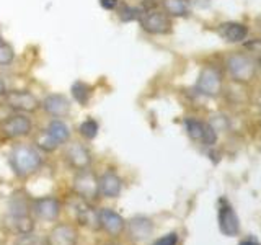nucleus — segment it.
I'll return each instance as SVG.
<instances>
[{"instance_id": "obj_28", "label": "nucleus", "mask_w": 261, "mask_h": 245, "mask_svg": "<svg viewBox=\"0 0 261 245\" xmlns=\"http://www.w3.org/2000/svg\"><path fill=\"white\" fill-rule=\"evenodd\" d=\"M176 243H178V235L175 232H170L153 242V245H176Z\"/></svg>"}, {"instance_id": "obj_30", "label": "nucleus", "mask_w": 261, "mask_h": 245, "mask_svg": "<svg viewBox=\"0 0 261 245\" xmlns=\"http://www.w3.org/2000/svg\"><path fill=\"white\" fill-rule=\"evenodd\" d=\"M190 4H194L196 7L204 8V7H207L211 4V0H190Z\"/></svg>"}, {"instance_id": "obj_33", "label": "nucleus", "mask_w": 261, "mask_h": 245, "mask_svg": "<svg viewBox=\"0 0 261 245\" xmlns=\"http://www.w3.org/2000/svg\"><path fill=\"white\" fill-rule=\"evenodd\" d=\"M259 28H261V23H259Z\"/></svg>"}, {"instance_id": "obj_10", "label": "nucleus", "mask_w": 261, "mask_h": 245, "mask_svg": "<svg viewBox=\"0 0 261 245\" xmlns=\"http://www.w3.org/2000/svg\"><path fill=\"white\" fill-rule=\"evenodd\" d=\"M79 232L70 224H57L46 237V245H77Z\"/></svg>"}, {"instance_id": "obj_5", "label": "nucleus", "mask_w": 261, "mask_h": 245, "mask_svg": "<svg viewBox=\"0 0 261 245\" xmlns=\"http://www.w3.org/2000/svg\"><path fill=\"white\" fill-rule=\"evenodd\" d=\"M5 103L8 108L18 113H33L41 106L38 98L31 92H28V90H12V92H7Z\"/></svg>"}, {"instance_id": "obj_21", "label": "nucleus", "mask_w": 261, "mask_h": 245, "mask_svg": "<svg viewBox=\"0 0 261 245\" xmlns=\"http://www.w3.org/2000/svg\"><path fill=\"white\" fill-rule=\"evenodd\" d=\"M70 92H72L73 100H75L77 103L87 105V102L90 100V96H92V87H90L88 84H85V82L77 80V82H73V84H72Z\"/></svg>"}, {"instance_id": "obj_4", "label": "nucleus", "mask_w": 261, "mask_h": 245, "mask_svg": "<svg viewBox=\"0 0 261 245\" xmlns=\"http://www.w3.org/2000/svg\"><path fill=\"white\" fill-rule=\"evenodd\" d=\"M139 21H141L142 30L149 35H168L173 30V23H171L170 16L165 12L157 10V8L142 10Z\"/></svg>"}, {"instance_id": "obj_26", "label": "nucleus", "mask_w": 261, "mask_h": 245, "mask_svg": "<svg viewBox=\"0 0 261 245\" xmlns=\"http://www.w3.org/2000/svg\"><path fill=\"white\" fill-rule=\"evenodd\" d=\"M36 144H38V147H41L43 151H47V152H51V151H54L56 147H57V144L53 141L51 137H49L46 133L43 134V136H39L38 137V141H36Z\"/></svg>"}, {"instance_id": "obj_31", "label": "nucleus", "mask_w": 261, "mask_h": 245, "mask_svg": "<svg viewBox=\"0 0 261 245\" xmlns=\"http://www.w3.org/2000/svg\"><path fill=\"white\" fill-rule=\"evenodd\" d=\"M7 93V88H5V82L0 79V96H4Z\"/></svg>"}, {"instance_id": "obj_14", "label": "nucleus", "mask_w": 261, "mask_h": 245, "mask_svg": "<svg viewBox=\"0 0 261 245\" xmlns=\"http://www.w3.org/2000/svg\"><path fill=\"white\" fill-rule=\"evenodd\" d=\"M98 223H100V226L113 237L121 235L126 227L124 219H122L118 212H114L113 209H108V208L98 211Z\"/></svg>"}, {"instance_id": "obj_16", "label": "nucleus", "mask_w": 261, "mask_h": 245, "mask_svg": "<svg viewBox=\"0 0 261 245\" xmlns=\"http://www.w3.org/2000/svg\"><path fill=\"white\" fill-rule=\"evenodd\" d=\"M98 188H100V193L106 196V198H118L122 190V182L113 170H108L98 178Z\"/></svg>"}, {"instance_id": "obj_23", "label": "nucleus", "mask_w": 261, "mask_h": 245, "mask_svg": "<svg viewBox=\"0 0 261 245\" xmlns=\"http://www.w3.org/2000/svg\"><path fill=\"white\" fill-rule=\"evenodd\" d=\"M98 129H100V126H98V122L95 119H85L80 125L79 131L85 139H95L96 134H98Z\"/></svg>"}, {"instance_id": "obj_24", "label": "nucleus", "mask_w": 261, "mask_h": 245, "mask_svg": "<svg viewBox=\"0 0 261 245\" xmlns=\"http://www.w3.org/2000/svg\"><path fill=\"white\" fill-rule=\"evenodd\" d=\"M15 59V51L13 47L5 43V41L0 39V65H8L12 64Z\"/></svg>"}, {"instance_id": "obj_9", "label": "nucleus", "mask_w": 261, "mask_h": 245, "mask_svg": "<svg viewBox=\"0 0 261 245\" xmlns=\"http://www.w3.org/2000/svg\"><path fill=\"white\" fill-rule=\"evenodd\" d=\"M73 190H75L82 198L85 200H95L100 194V188H98V178L95 174L88 170H80L73 178Z\"/></svg>"}, {"instance_id": "obj_25", "label": "nucleus", "mask_w": 261, "mask_h": 245, "mask_svg": "<svg viewBox=\"0 0 261 245\" xmlns=\"http://www.w3.org/2000/svg\"><path fill=\"white\" fill-rule=\"evenodd\" d=\"M139 16H141V8H137V7H129V5H126L124 8H121V10H119V18H121V21L139 20Z\"/></svg>"}, {"instance_id": "obj_29", "label": "nucleus", "mask_w": 261, "mask_h": 245, "mask_svg": "<svg viewBox=\"0 0 261 245\" xmlns=\"http://www.w3.org/2000/svg\"><path fill=\"white\" fill-rule=\"evenodd\" d=\"M100 5L105 10H114L119 5V0H100Z\"/></svg>"}, {"instance_id": "obj_15", "label": "nucleus", "mask_w": 261, "mask_h": 245, "mask_svg": "<svg viewBox=\"0 0 261 245\" xmlns=\"http://www.w3.org/2000/svg\"><path fill=\"white\" fill-rule=\"evenodd\" d=\"M41 106H43L47 114L56 118H62L70 111V102L62 93H49L43 100V103H41Z\"/></svg>"}, {"instance_id": "obj_13", "label": "nucleus", "mask_w": 261, "mask_h": 245, "mask_svg": "<svg viewBox=\"0 0 261 245\" xmlns=\"http://www.w3.org/2000/svg\"><path fill=\"white\" fill-rule=\"evenodd\" d=\"M217 35L228 43H245L248 36V27L240 21H225L219 24Z\"/></svg>"}, {"instance_id": "obj_6", "label": "nucleus", "mask_w": 261, "mask_h": 245, "mask_svg": "<svg viewBox=\"0 0 261 245\" xmlns=\"http://www.w3.org/2000/svg\"><path fill=\"white\" fill-rule=\"evenodd\" d=\"M185 128H186L188 136H190L193 141L202 142L204 145H212L217 141L216 129L212 125H209V122H204V121L194 119V118H188L185 121Z\"/></svg>"}, {"instance_id": "obj_2", "label": "nucleus", "mask_w": 261, "mask_h": 245, "mask_svg": "<svg viewBox=\"0 0 261 245\" xmlns=\"http://www.w3.org/2000/svg\"><path fill=\"white\" fill-rule=\"evenodd\" d=\"M258 65L247 53H232L225 59V70L237 84H250L258 74Z\"/></svg>"}, {"instance_id": "obj_20", "label": "nucleus", "mask_w": 261, "mask_h": 245, "mask_svg": "<svg viewBox=\"0 0 261 245\" xmlns=\"http://www.w3.org/2000/svg\"><path fill=\"white\" fill-rule=\"evenodd\" d=\"M7 226L12 229L16 234H30L35 229V224H33V219L28 214H10L7 220Z\"/></svg>"}, {"instance_id": "obj_22", "label": "nucleus", "mask_w": 261, "mask_h": 245, "mask_svg": "<svg viewBox=\"0 0 261 245\" xmlns=\"http://www.w3.org/2000/svg\"><path fill=\"white\" fill-rule=\"evenodd\" d=\"M243 49L261 69V38H253L250 41H245Z\"/></svg>"}, {"instance_id": "obj_1", "label": "nucleus", "mask_w": 261, "mask_h": 245, "mask_svg": "<svg viewBox=\"0 0 261 245\" xmlns=\"http://www.w3.org/2000/svg\"><path fill=\"white\" fill-rule=\"evenodd\" d=\"M8 162H10V167L15 174L24 178L39 170V167L43 165V157H41L39 151L35 145L18 144L13 147L10 155H8Z\"/></svg>"}, {"instance_id": "obj_11", "label": "nucleus", "mask_w": 261, "mask_h": 245, "mask_svg": "<svg viewBox=\"0 0 261 245\" xmlns=\"http://www.w3.org/2000/svg\"><path fill=\"white\" fill-rule=\"evenodd\" d=\"M33 212L43 220H56L61 214V201L54 196H44L38 198L31 204Z\"/></svg>"}, {"instance_id": "obj_19", "label": "nucleus", "mask_w": 261, "mask_h": 245, "mask_svg": "<svg viewBox=\"0 0 261 245\" xmlns=\"http://www.w3.org/2000/svg\"><path fill=\"white\" fill-rule=\"evenodd\" d=\"M44 133L49 137H51L57 145L67 142L69 139H70V129H69V126L65 125L62 119H54V121H51Z\"/></svg>"}, {"instance_id": "obj_17", "label": "nucleus", "mask_w": 261, "mask_h": 245, "mask_svg": "<svg viewBox=\"0 0 261 245\" xmlns=\"http://www.w3.org/2000/svg\"><path fill=\"white\" fill-rule=\"evenodd\" d=\"M127 232L130 239L134 240H145L149 239L153 232V224L150 219L144 216H136L127 223Z\"/></svg>"}, {"instance_id": "obj_8", "label": "nucleus", "mask_w": 261, "mask_h": 245, "mask_svg": "<svg viewBox=\"0 0 261 245\" xmlns=\"http://www.w3.org/2000/svg\"><path fill=\"white\" fill-rule=\"evenodd\" d=\"M31 128H33L31 119L21 113L13 114V116L4 119V122L0 125V131L4 133V136L10 139L28 136L31 133Z\"/></svg>"}, {"instance_id": "obj_3", "label": "nucleus", "mask_w": 261, "mask_h": 245, "mask_svg": "<svg viewBox=\"0 0 261 245\" xmlns=\"http://www.w3.org/2000/svg\"><path fill=\"white\" fill-rule=\"evenodd\" d=\"M222 85L224 79L220 69L214 67V65H206L201 69L198 80H196V92L202 96L214 98L222 92Z\"/></svg>"}, {"instance_id": "obj_18", "label": "nucleus", "mask_w": 261, "mask_h": 245, "mask_svg": "<svg viewBox=\"0 0 261 245\" xmlns=\"http://www.w3.org/2000/svg\"><path fill=\"white\" fill-rule=\"evenodd\" d=\"M162 7L168 16H176V18H186L191 12L190 0H162Z\"/></svg>"}, {"instance_id": "obj_12", "label": "nucleus", "mask_w": 261, "mask_h": 245, "mask_svg": "<svg viewBox=\"0 0 261 245\" xmlns=\"http://www.w3.org/2000/svg\"><path fill=\"white\" fill-rule=\"evenodd\" d=\"M65 159H67L69 165L75 170H87L92 165V154L87 149L84 144L73 142L69 145L67 152H65Z\"/></svg>"}, {"instance_id": "obj_27", "label": "nucleus", "mask_w": 261, "mask_h": 245, "mask_svg": "<svg viewBox=\"0 0 261 245\" xmlns=\"http://www.w3.org/2000/svg\"><path fill=\"white\" fill-rule=\"evenodd\" d=\"M15 245H41V240L38 239L36 235H33V234L30 232V234H23V235H20V239L16 240Z\"/></svg>"}, {"instance_id": "obj_32", "label": "nucleus", "mask_w": 261, "mask_h": 245, "mask_svg": "<svg viewBox=\"0 0 261 245\" xmlns=\"http://www.w3.org/2000/svg\"><path fill=\"white\" fill-rule=\"evenodd\" d=\"M239 245H259L258 242H255V240H242Z\"/></svg>"}, {"instance_id": "obj_7", "label": "nucleus", "mask_w": 261, "mask_h": 245, "mask_svg": "<svg viewBox=\"0 0 261 245\" xmlns=\"http://www.w3.org/2000/svg\"><path fill=\"white\" fill-rule=\"evenodd\" d=\"M219 229L220 232L227 237H233L240 232V220L237 216L235 209L232 204L225 198L220 200V208H219Z\"/></svg>"}]
</instances>
